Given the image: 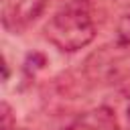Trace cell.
Returning a JSON list of instances; mask_svg holds the SVG:
<instances>
[{
    "mask_svg": "<svg viewBox=\"0 0 130 130\" xmlns=\"http://www.w3.org/2000/svg\"><path fill=\"white\" fill-rule=\"evenodd\" d=\"M47 41L65 53L79 51L95 39V22L91 14L81 6H65L57 10L45 24Z\"/></svg>",
    "mask_w": 130,
    "mask_h": 130,
    "instance_id": "1",
    "label": "cell"
},
{
    "mask_svg": "<svg viewBox=\"0 0 130 130\" xmlns=\"http://www.w3.org/2000/svg\"><path fill=\"white\" fill-rule=\"evenodd\" d=\"M83 77L93 85H120L130 79V45L106 43L83 61Z\"/></svg>",
    "mask_w": 130,
    "mask_h": 130,
    "instance_id": "2",
    "label": "cell"
},
{
    "mask_svg": "<svg viewBox=\"0 0 130 130\" xmlns=\"http://www.w3.org/2000/svg\"><path fill=\"white\" fill-rule=\"evenodd\" d=\"M49 0H0V20L8 32H22L47 8Z\"/></svg>",
    "mask_w": 130,
    "mask_h": 130,
    "instance_id": "3",
    "label": "cell"
},
{
    "mask_svg": "<svg viewBox=\"0 0 130 130\" xmlns=\"http://www.w3.org/2000/svg\"><path fill=\"white\" fill-rule=\"evenodd\" d=\"M65 130H120V126L112 110L104 104L81 112Z\"/></svg>",
    "mask_w": 130,
    "mask_h": 130,
    "instance_id": "4",
    "label": "cell"
},
{
    "mask_svg": "<svg viewBox=\"0 0 130 130\" xmlns=\"http://www.w3.org/2000/svg\"><path fill=\"white\" fill-rule=\"evenodd\" d=\"M106 106L116 116L120 130H130V85L118 87Z\"/></svg>",
    "mask_w": 130,
    "mask_h": 130,
    "instance_id": "5",
    "label": "cell"
},
{
    "mask_svg": "<svg viewBox=\"0 0 130 130\" xmlns=\"http://www.w3.org/2000/svg\"><path fill=\"white\" fill-rule=\"evenodd\" d=\"M116 41L124 43V45H130V10L124 12L116 24Z\"/></svg>",
    "mask_w": 130,
    "mask_h": 130,
    "instance_id": "6",
    "label": "cell"
},
{
    "mask_svg": "<svg viewBox=\"0 0 130 130\" xmlns=\"http://www.w3.org/2000/svg\"><path fill=\"white\" fill-rule=\"evenodd\" d=\"M0 118H2V130H14L16 128V124H14V112H12V108L6 102L0 104Z\"/></svg>",
    "mask_w": 130,
    "mask_h": 130,
    "instance_id": "7",
    "label": "cell"
},
{
    "mask_svg": "<svg viewBox=\"0 0 130 130\" xmlns=\"http://www.w3.org/2000/svg\"><path fill=\"white\" fill-rule=\"evenodd\" d=\"M14 130H24V128H14Z\"/></svg>",
    "mask_w": 130,
    "mask_h": 130,
    "instance_id": "8",
    "label": "cell"
}]
</instances>
